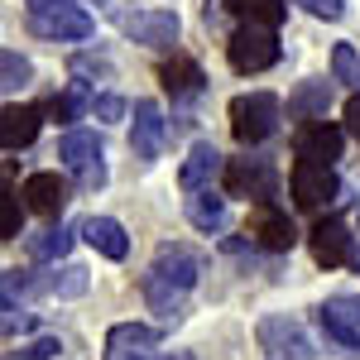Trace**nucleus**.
<instances>
[{"mask_svg":"<svg viewBox=\"0 0 360 360\" xmlns=\"http://www.w3.org/2000/svg\"><path fill=\"white\" fill-rule=\"evenodd\" d=\"M278 120H283V106H278L274 91H250V96L231 101V135L240 139L245 149L278 135Z\"/></svg>","mask_w":360,"mask_h":360,"instance_id":"f257e3e1","label":"nucleus"},{"mask_svg":"<svg viewBox=\"0 0 360 360\" xmlns=\"http://www.w3.org/2000/svg\"><path fill=\"white\" fill-rule=\"evenodd\" d=\"M278 39L274 29H259V25H240L231 34V44H226V58H231V68L236 72H264V68H274L278 63Z\"/></svg>","mask_w":360,"mask_h":360,"instance_id":"f03ea898","label":"nucleus"},{"mask_svg":"<svg viewBox=\"0 0 360 360\" xmlns=\"http://www.w3.org/2000/svg\"><path fill=\"white\" fill-rule=\"evenodd\" d=\"M259 346L269 351L274 360H312V336L303 332L298 317H264L259 322Z\"/></svg>","mask_w":360,"mask_h":360,"instance_id":"7ed1b4c3","label":"nucleus"},{"mask_svg":"<svg viewBox=\"0 0 360 360\" xmlns=\"http://www.w3.org/2000/svg\"><path fill=\"white\" fill-rule=\"evenodd\" d=\"M226 193L264 207L274 197V164L269 159H226Z\"/></svg>","mask_w":360,"mask_h":360,"instance_id":"20e7f679","label":"nucleus"},{"mask_svg":"<svg viewBox=\"0 0 360 360\" xmlns=\"http://www.w3.org/2000/svg\"><path fill=\"white\" fill-rule=\"evenodd\" d=\"M120 29H125V39H135L144 49H173L178 44V15L173 10H135V15H120Z\"/></svg>","mask_w":360,"mask_h":360,"instance_id":"39448f33","label":"nucleus"},{"mask_svg":"<svg viewBox=\"0 0 360 360\" xmlns=\"http://www.w3.org/2000/svg\"><path fill=\"white\" fill-rule=\"evenodd\" d=\"M29 34L53 39V44H82L96 34V20L82 5H72V10H53V15H29Z\"/></svg>","mask_w":360,"mask_h":360,"instance_id":"423d86ee","label":"nucleus"},{"mask_svg":"<svg viewBox=\"0 0 360 360\" xmlns=\"http://www.w3.org/2000/svg\"><path fill=\"white\" fill-rule=\"evenodd\" d=\"M168 144V120L159 111V101H135V125H130V149H135V159L144 164H154L159 154H164Z\"/></svg>","mask_w":360,"mask_h":360,"instance_id":"0eeeda50","label":"nucleus"},{"mask_svg":"<svg viewBox=\"0 0 360 360\" xmlns=\"http://www.w3.org/2000/svg\"><path fill=\"white\" fill-rule=\"evenodd\" d=\"M288 188H293V202H298L303 212H317V207H327V202L336 197V173L327 164H307V159H298Z\"/></svg>","mask_w":360,"mask_h":360,"instance_id":"6e6552de","label":"nucleus"},{"mask_svg":"<svg viewBox=\"0 0 360 360\" xmlns=\"http://www.w3.org/2000/svg\"><path fill=\"white\" fill-rule=\"evenodd\" d=\"M250 240L259 250H269V255H283V250L298 245V226L288 212H278L274 202H264V207H255V221H250Z\"/></svg>","mask_w":360,"mask_h":360,"instance_id":"1a4fd4ad","label":"nucleus"},{"mask_svg":"<svg viewBox=\"0 0 360 360\" xmlns=\"http://www.w3.org/2000/svg\"><path fill=\"white\" fill-rule=\"evenodd\" d=\"M307 245H312V259H317V264L336 269V264H351V255H356V236L346 231V221H341V217H327V221L312 226Z\"/></svg>","mask_w":360,"mask_h":360,"instance_id":"9d476101","label":"nucleus"},{"mask_svg":"<svg viewBox=\"0 0 360 360\" xmlns=\"http://www.w3.org/2000/svg\"><path fill=\"white\" fill-rule=\"evenodd\" d=\"M341 144H346V130L332 125V120H312V125H303V130L293 135L298 159H307V164H327V168L341 159Z\"/></svg>","mask_w":360,"mask_h":360,"instance_id":"9b49d317","label":"nucleus"},{"mask_svg":"<svg viewBox=\"0 0 360 360\" xmlns=\"http://www.w3.org/2000/svg\"><path fill=\"white\" fill-rule=\"evenodd\" d=\"M317 322H322V332L332 336L336 346H346V351H360V298H327V303L317 307Z\"/></svg>","mask_w":360,"mask_h":360,"instance_id":"f8f14e48","label":"nucleus"},{"mask_svg":"<svg viewBox=\"0 0 360 360\" xmlns=\"http://www.w3.org/2000/svg\"><path fill=\"white\" fill-rule=\"evenodd\" d=\"M149 274L188 293V288L197 283V274H202V255H197V250H188V245H159V250H154Z\"/></svg>","mask_w":360,"mask_h":360,"instance_id":"ddd939ff","label":"nucleus"},{"mask_svg":"<svg viewBox=\"0 0 360 360\" xmlns=\"http://www.w3.org/2000/svg\"><path fill=\"white\" fill-rule=\"evenodd\" d=\"M217 173H226V159L217 144H193L188 149V159L178 168V183H183V193H212V183H217Z\"/></svg>","mask_w":360,"mask_h":360,"instance_id":"4468645a","label":"nucleus"},{"mask_svg":"<svg viewBox=\"0 0 360 360\" xmlns=\"http://www.w3.org/2000/svg\"><path fill=\"white\" fill-rule=\"evenodd\" d=\"M159 346V332L144 322H120L106 332V356L111 360H149V351Z\"/></svg>","mask_w":360,"mask_h":360,"instance_id":"2eb2a0df","label":"nucleus"},{"mask_svg":"<svg viewBox=\"0 0 360 360\" xmlns=\"http://www.w3.org/2000/svg\"><path fill=\"white\" fill-rule=\"evenodd\" d=\"M20 197L29 202V212H39V217H63V207H68V178H58V173H29Z\"/></svg>","mask_w":360,"mask_h":360,"instance_id":"dca6fc26","label":"nucleus"},{"mask_svg":"<svg viewBox=\"0 0 360 360\" xmlns=\"http://www.w3.org/2000/svg\"><path fill=\"white\" fill-rule=\"evenodd\" d=\"M39 130H44V111H39V106H15V101H10V106L0 111V144H5V149L34 144Z\"/></svg>","mask_w":360,"mask_h":360,"instance_id":"f3484780","label":"nucleus"},{"mask_svg":"<svg viewBox=\"0 0 360 360\" xmlns=\"http://www.w3.org/2000/svg\"><path fill=\"white\" fill-rule=\"evenodd\" d=\"M82 236H86V245L96 250V255H106V259H125L130 255V236H125V226L115 221V217H86Z\"/></svg>","mask_w":360,"mask_h":360,"instance_id":"a211bd4d","label":"nucleus"},{"mask_svg":"<svg viewBox=\"0 0 360 360\" xmlns=\"http://www.w3.org/2000/svg\"><path fill=\"white\" fill-rule=\"evenodd\" d=\"M159 82L173 91V101H197L202 86H207V77H202V68H197L193 58H173V63L159 68Z\"/></svg>","mask_w":360,"mask_h":360,"instance_id":"6ab92c4d","label":"nucleus"},{"mask_svg":"<svg viewBox=\"0 0 360 360\" xmlns=\"http://www.w3.org/2000/svg\"><path fill=\"white\" fill-rule=\"evenodd\" d=\"M58 159L72 168V178H77L82 168L101 164V139L91 135V130H68V135H63V144H58Z\"/></svg>","mask_w":360,"mask_h":360,"instance_id":"aec40b11","label":"nucleus"},{"mask_svg":"<svg viewBox=\"0 0 360 360\" xmlns=\"http://www.w3.org/2000/svg\"><path fill=\"white\" fill-rule=\"evenodd\" d=\"M327 106H332V82H322V77L303 82L288 96V115H293V120H322Z\"/></svg>","mask_w":360,"mask_h":360,"instance_id":"412c9836","label":"nucleus"},{"mask_svg":"<svg viewBox=\"0 0 360 360\" xmlns=\"http://www.w3.org/2000/svg\"><path fill=\"white\" fill-rule=\"evenodd\" d=\"M226 10L240 25H259V29H278L288 20V5L283 0H226Z\"/></svg>","mask_w":360,"mask_h":360,"instance_id":"4be33fe9","label":"nucleus"},{"mask_svg":"<svg viewBox=\"0 0 360 360\" xmlns=\"http://www.w3.org/2000/svg\"><path fill=\"white\" fill-rule=\"evenodd\" d=\"M91 86L86 82H68V91H58L53 101H49V115H53L58 125H72V120H82L86 111H91Z\"/></svg>","mask_w":360,"mask_h":360,"instance_id":"5701e85b","label":"nucleus"},{"mask_svg":"<svg viewBox=\"0 0 360 360\" xmlns=\"http://www.w3.org/2000/svg\"><path fill=\"white\" fill-rule=\"evenodd\" d=\"M144 298H149V307L159 312L164 327H173V322L183 317V288H173V283H164V278L144 274Z\"/></svg>","mask_w":360,"mask_h":360,"instance_id":"b1692460","label":"nucleus"},{"mask_svg":"<svg viewBox=\"0 0 360 360\" xmlns=\"http://www.w3.org/2000/svg\"><path fill=\"white\" fill-rule=\"evenodd\" d=\"M72 231H63V226H49V231H39V236H29V259H39V264H58L68 250H72Z\"/></svg>","mask_w":360,"mask_h":360,"instance_id":"393cba45","label":"nucleus"},{"mask_svg":"<svg viewBox=\"0 0 360 360\" xmlns=\"http://www.w3.org/2000/svg\"><path fill=\"white\" fill-rule=\"evenodd\" d=\"M188 221L197 226V231H221L226 226V197H217V193H193L188 197Z\"/></svg>","mask_w":360,"mask_h":360,"instance_id":"a878e982","label":"nucleus"},{"mask_svg":"<svg viewBox=\"0 0 360 360\" xmlns=\"http://www.w3.org/2000/svg\"><path fill=\"white\" fill-rule=\"evenodd\" d=\"M29 82H34V63H29L20 49H5V53H0V86H5V91H25Z\"/></svg>","mask_w":360,"mask_h":360,"instance_id":"bb28decb","label":"nucleus"},{"mask_svg":"<svg viewBox=\"0 0 360 360\" xmlns=\"http://www.w3.org/2000/svg\"><path fill=\"white\" fill-rule=\"evenodd\" d=\"M39 288H44V293H53V298H77V293H86V269H82V264L53 269L49 278H39Z\"/></svg>","mask_w":360,"mask_h":360,"instance_id":"cd10ccee","label":"nucleus"},{"mask_svg":"<svg viewBox=\"0 0 360 360\" xmlns=\"http://www.w3.org/2000/svg\"><path fill=\"white\" fill-rule=\"evenodd\" d=\"M332 82L351 86V91L360 96V53L351 49V44H336L332 49Z\"/></svg>","mask_w":360,"mask_h":360,"instance_id":"c85d7f7f","label":"nucleus"},{"mask_svg":"<svg viewBox=\"0 0 360 360\" xmlns=\"http://www.w3.org/2000/svg\"><path fill=\"white\" fill-rule=\"evenodd\" d=\"M25 236V207H20V197L5 193L0 202V240H20Z\"/></svg>","mask_w":360,"mask_h":360,"instance_id":"c756f323","label":"nucleus"},{"mask_svg":"<svg viewBox=\"0 0 360 360\" xmlns=\"http://www.w3.org/2000/svg\"><path fill=\"white\" fill-rule=\"evenodd\" d=\"M72 77L82 82V77H111L115 68H111V58H101V53H72Z\"/></svg>","mask_w":360,"mask_h":360,"instance_id":"7c9ffc66","label":"nucleus"},{"mask_svg":"<svg viewBox=\"0 0 360 360\" xmlns=\"http://www.w3.org/2000/svg\"><path fill=\"white\" fill-rule=\"evenodd\" d=\"M125 111H130V106H125V96H115V91H101V96L91 101V115H96V120H120Z\"/></svg>","mask_w":360,"mask_h":360,"instance_id":"2f4dec72","label":"nucleus"},{"mask_svg":"<svg viewBox=\"0 0 360 360\" xmlns=\"http://www.w3.org/2000/svg\"><path fill=\"white\" fill-rule=\"evenodd\" d=\"M58 351H63V341H58V336H39L34 346H25V351H20V360H53Z\"/></svg>","mask_w":360,"mask_h":360,"instance_id":"473e14b6","label":"nucleus"},{"mask_svg":"<svg viewBox=\"0 0 360 360\" xmlns=\"http://www.w3.org/2000/svg\"><path fill=\"white\" fill-rule=\"evenodd\" d=\"M303 10H312L317 20H341L346 15V0H298Z\"/></svg>","mask_w":360,"mask_h":360,"instance_id":"72a5a7b5","label":"nucleus"},{"mask_svg":"<svg viewBox=\"0 0 360 360\" xmlns=\"http://www.w3.org/2000/svg\"><path fill=\"white\" fill-rule=\"evenodd\" d=\"M77 0H29V15H53V10H72Z\"/></svg>","mask_w":360,"mask_h":360,"instance_id":"f704fd0d","label":"nucleus"},{"mask_svg":"<svg viewBox=\"0 0 360 360\" xmlns=\"http://www.w3.org/2000/svg\"><path fill=\"white\" fill-rule=\"evenodd\" d=\"M346 135L360 139V96H351V101H346Z\"/></svg>","mask_w":360,"mask_h":360,"instance_id":"c9c22d12","label":"nucleus"},{"mask_svg":"<svg viewBox=\"0 0 360 360\" xmlns=\"http://www.w3.org/2000/svg\"><path fill=\"white\" fill-rule=\"evenodd\" d=\"M351 264H356V269H360V236H356V255H351Z\"/></svg>","mask_w":360,"mask_h":360,"instance_id":"e433bc0d","label":"nucleus"},{"mask_svg":"<svg viewBox=\"0 0 360 360\" xmlns=\"http://www.w3.org/2000/svg\"><path fill=\"white\" fill-rule=\"evenodd\" d=\"M164 360H193V356H183V351H178V356H164Z\"/></svg>","mask_w":360,"mask_h":360,"instance_id":"4c0bfd02","label":"nucleus"}]
</instances>
